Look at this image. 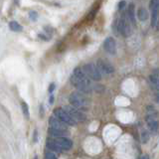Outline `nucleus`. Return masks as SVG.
<instances>
[{
  "instance_id": "obj_4",
  "label": "nucleus",
  "mask_w": 159,
  "mask_h": 159,
  "mask_svg": "<svg viewBox=\"0 0 159 159\" xmlns=\"http://www.w3.org/2000/svg\"><path fill=\"white\" fill-rule=\"evenodd\" d=\"M82 69L89 79H92V80H93V81H98V82L102 80V73L99 72V70L97 67V65L89 63V64L84 65Z\"/></svg>"
},
{
  "instance_id": "obj_1",
  "label": "nucleus",
  "mask_w": 159,
  "mask_h": 159,
  "mask_svg": "<svg viewBox=\"0 0 159 159\" xmlns=\"http://www.w3.org/2000/svg\"><path fill=\"white\" fill-rule=\"evenodd\" d=\"M71 83L84 93H89L92 91V83L82 68H76L74 70L71 76Z\"/></svg>"
},
{
  "instance_id": "obj_12",
  "label": "nucleus",
  "mask_w": 159,
  "mask_h": 159,
  "mask_svg": "<svg viewBox=\"0 0 159 159\" xmlns=\"http://www.w3.org/2000/svg\"><path fill=\"white\" fill-rule=\"evenodd\" d=\"M48 132L51 136L54 138H59V137H66V135H69L68 130H61V129H55L50 127L48 129Z\"/></svg>"
},
{
  "instance_id": "obj_24",
  "label": "nucleus",
  "mask_w": 159,
  "mask_h": 159,
  "mask_svg": "<svg viewBox=\"0 0 159 159\" xmlns=\"http://www.w3.org/2000/svg\"><path fill=\"white\" fill-rule=\"evenodd\" d=\"M155 101H156L157 102H159V92L156 93V96H155Z\"/></svg>"
},
{
  "instance_id": "obj_21",
  "label": "nucleus",
  "mask_w": 159,
  "mask_h": 159,
  "mask_svg": "<svg viewBox=\"0 0 159 159\" xmlns=\"http://www.w3.org/2000/svg\"><path fill=\"white\" fill-rule=\"evenodd\" d=\"M54 89H55V84H54V83H52V84L49 86V93H52Z\"/></svg>"
},
{
  "instance_id": "obj_22",
  "label": "nucleus",
  "mask_w": 159,
  "mask_h": 159,
  "mask_svg": "<svg viewBox=\"0 0 159 159\" xmlns=\"http://www.w3.org/2000/svg\"><path fill=\"white\" fill-rule=\"evenodd\" d=\"M34 141L36 142L37 141V130L34 131Z\"/></svg>"
},
{
  "instance_id": "obj_18",
  "label": "nucleus",
  "mask_w": 159,
  "mask_h": 159,
  "mask_svg": "<svg viewBox=\"0 0 159 159\" xmlns=\"http://www.w3.org/2000/svg\"><path fill=\"white\" fill-rule=\"evenodd\" d=\"M29 17L32 21H36L38 19V13L36 11H30L29 12Z\"/></svg>"
},
{
  "instance_id": "obj_6",
  "label": "nucleus",
  "mask_w": 159,
  "mask_h": 159,
  "mask_svg": "<svg viewBox=\"0 0 159 159\" xmlns=\"http://www.w3.org/2000/svg\"><path fill=\"white\" fill-rule=\"evenodd\" d=\"M63 108L70 114V116H71L74 120L84 121V119H86V114H84L82 111H80V109H78L76 107H74L72 106H66V107H64Z\"/></svg>"
},
{
  "instance_id": "obj_5",
  "label": "nucleus",
  "mask_w": 159,
  "mask_h": 159,
  "mask_svg": "<svg viewBox=\"0 0 159 159\" xmlns=\"http://www.w3.org/2000/svg\"><path fill=\"white\" fill-rule=\"evenodd\" d=\"M54 116H56L58 119H60L61 121H63L64 123H66L67 125H76L77 121L74 120V119L70 116V114L65 111V109L62 107L56 108L54 111Z\"/></svg>"
},
{
  "instance_id": "obj_9",
  "label": "nucleus",
  "mask_w": 159,
  "mask_h": 159,
  "mask_svg": "<svg viewBox=\"0 0 159 159\" xmlns=\"http://www.w3.org/2000/svg\"><path fill=\"white\" fill-rule=\"evenodd\" d=\"M103 48L104 50L111 55H116V42L112 37H107L104 40L103 43Z\"/></svg>"
},
{
  "instance_id": "obj_3",
  "label": "nucleus",
  "mask_w": 159,
  "mask_h": 159,
  "mask_svg": "<svg viewBox=\"0 0 159 159\" xmlns=\"http://www.w3.org/2000/svg\"><path fill=\"white\" fill-rule=\"evenodd\" d=\"M116 27L118 32L120 33L123 37H129L131 35V25L130 21L125 13H122L121 16L117 20Z\"/></svg>"
},
{
  "instance_id": "obj_7",
  "label": "nucleus",
  "mask_w": 159,
  "mask_h": 159,
  "mask_svg": "<svg viewBox=\"0 0 159 159\" xmlns=\"http://www.w3.org/2000/svg\"><path fill=\"white\" fill-rule=\"evenodd\" d=\"M97 67L98 68L99 72L106 74V75H111L114 72V68H113L112 65L111 63H108L107 61H106V60H103V59L98 60Z\"/></svg>"
},
{
  "instance_id": "obj_27",
  "label": "nucleus",
  "mask_w": 159,
  "mask_h": 159,
  "mask_svg": "<svg viewBox=\"0 0 159 159\" xmlns=\"http://www.w3.org/2000/svg\"><path fill=\"white\" fill-rule=\"evenodd\" d=\"M33 159H38V156H37V155H36V156H35V157H34V158H33Z\"/></svg>"
},
{
  "instance_id": "obj_25",
  "label": "nucleus",
  "mask_w": 159,
  "mask_h": 159,
  "mask_svg": "<svg viewBox=\"0 0 159 159\" xmlns=\"http://www.w3.org/2000/svg\"><path fill=\"white\" fill-rule=\"evenodd\" d=\"M140 159H149V156L147 155V154H145V155H142Z\"/></svg>"
},
{
  "instance_id": "obj_13",
  "label": "nucleus",
  "mask_w": 159,
  "mask_h": 159,
  "mask_svg": "<svg viewBox=\"0 0 159 159\" xmlns=\"http://www.w3.org/2000/svg\"><path fill=\"white\" fill-rule=\"evenodd\" d=\"M137 18L140 20L141 22H145L146 20L149 18V14H148V11L145 9V8H139L138 11H137Z\"/></svg>"
},
{
  "instance_id": "obj_26",
  "label": "nucleus",
  "mask_w": 159,
  "mask_h": 159,
  "mask_svg": "<svg viewBox=\"0 0 159 159\" xmlns=\"http://www.w3.org/2000/svg\"><path fill=\"white\" fill-rule=\"evenodd\" d=\"M156 28H157V30H159V17H158V21H157V24H156Z\"/></svg>"
},
{
  "instance_id": "obj_10",
  "label": "nucleus",
  "mask_w": 159,
  "mask_h": 159,
  "mask_svg": "<svg viewBox=\"0 0 159 159\" xmlns=\"http://www.w3.org/2000/svg\"><path fill=\"white\" fill-rule=\"evenodd\" d=\"M49 124L50 127L55 128V129H61V130H68L67 129V124L58 119L56 116H51L49 119Z\"/></svg>"
},
{
  "instance_id": "obj_16",
  "label": "nucleus",
  "mask_w": 159,
  "mask_h": 159,
  "mask_svg": "<svg viewBox=\"0 0 159 159\" xmlns=\"http://www.w3.org/2000/svg\"><path fill=\"white\" fill-rule=\"evenodd\" d=\"M21 107H22V112H23L24 117L26 118V119H29L30 118V111H29L28 104L25 102H21Z\"/></svg>"
},
{
  "instance_id": "obj_19",
  "label": "nucleus",
  "mask_w": 159,
  "mask_h": 159,
  "mask_svg": "<svg viewBox=\"0 0 159 159\" xmlns=\"http://www.w3.org/2000/svg\"><path fill=\"white\" fill-rule=\"evenodd\" d=\"M46 159H58V158L56 157V155H55L53 152L47 151L46 152Z\"/></svg>"
},
{
  "instance_id": "obj_20",
  "label": "nucleus",
  "mask_w": 159,
  "mask_h": 159,
  "mask_svg": "<svg viewBox=\"0 0 159 159\" xmlns=\"http://www.w3.org/2000/svg\"><path fill=\"white\" fill-rule=\"evenodd\" d=\"M126 5V2L125 1H121V2H119L118 3V8H119V10H122L123 8H124V6Z\"/></svg>"
},
{
  "instance_id": "obj_14",
  "label": "nucleus",
  "mask_w": 159,
  "mask_h": 159,
  "mask_svg": "<svg viewBox=\"0 0 159 159\" xmlns=\"http://www.w3.org/2000/svg\"><path fill=\"white\" fill-rule=\"evenodd\" d=\"M47 147L48 149H50L51 151H55V152H62V149L60 148L56 143L54 142L53 139H51V140H48L47 141Z\"/></svg>"
},
{
  "instance_id": "obj_11",
  "label": "nucleus",
  "mask_w": 159,
  "mask_h": 159,
  "mask_svg": "<svg viewBox=\"0 0 159 159\" xmlns=\"http://www.w3.org/2000/svg\"><path fill=\"white\" fill-rule=\"evenodd\" d=\"M126 15L129 19L130 23L132 25H136V16H135V6H134L133 3H129L128 7H127V12Z\"/></svg>"
},
{
  "instance_id": "obj_23",
  "label": "nucleus",
  "mask_w": 159,
  "mask_h": 159,
  "mask_svg": "<svg viewBox=\"0 0 159 159\" xmlns=\"http://www.w3.org/2000/svg\"><path fill=\"white\" fill-rule=\"evenodd\" d=\"M49 102H50V103H53V102H54V96L53 94H51V97H50V99H49Z\"/></svg>"
},
{
  "instance_id": "obj_15",
  "label": "nucleus",
  "mask_w": 159,
  "mask_h": 159,
  "mask_svg": "<svg viewBox=\"0 0 159 159\" xmlns=\"http://www.w3.org/2000/svg\"><path fill=\"white\" fill-rule=\"evenodd\" d=\"M9 28L13 32H21L23 30V27L16 21H11L9 23Z\"/></svg>"
},
{
  "instance_id": "obj_8",
  "label": "nucleus",
  "mask_w": 159,
  "mask_h": 159,
  "mask_svg": "<svg viewBox=\"0 0 159 159\" xmlns=\"http://www.w3.org/2000/svg\"><path fill=\"white\" fill-rule=\"evenodd\" d=\"M54 142L62 149V151L64 150H70L73 147V141L71 139H69L68 137H59V138H54Z\"/></svg>"
},
{
  "instance_id": "obj_17",
  "label": "nucleus",
  "mask_w": 159,
  "mask_h": 159,
  "mask_svg": "<svg viewBox=\"0 0 159 159\" xmlns=\"http://www.w3.org/2000/svg\"><path fill=\"white\" fill-rule=\"evenodd\" d=\"M149 138H150V136H149L148 131L147 130H142V132H141V142L143 144H146L149 141Z\"/></svg>"
},
{
  "instance_id": "obj_2",
  "label": "nucleus",
  "mask_w": 159,
  "mask_h": 159,
  "mask_svg": "<svg viewBox=\"0 0 159 159\" xmlns=\"http://www.w3.org/2000/svg\"><path fill=\"white\" fill-rule=\"evenodd\" d=\"M69 102L72 107H76L80 111H87L89 108V102L82 93L74 92L70 94Z\"/></svg>"
}]
</instances>
